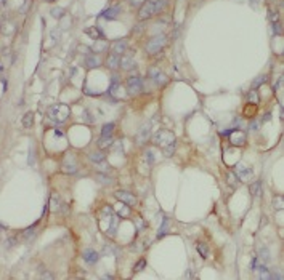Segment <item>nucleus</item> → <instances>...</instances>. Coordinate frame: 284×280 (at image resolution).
<instances>
[{"mask_svg":"<svg viewBox=\"0 0 284 280\" xmlns=\"http://www.w3.org/2000/svg\"><path fill=\"white\" fill-rule=\"evenodd\" d=\"M259 256H260V259L263 262H268L270 261V251H268V248H260L259 250Z\"/></svg>","mask_w":284,"mask_h":280,"instance_id":"31","label":"nucleus"},{"mask_svg":"<svg viewBox=\"0 0 284 280\" xmlns=\"http://www.w3.org/2000/svg\"><path fill=\"white\" fill-rule=\"evenodd\" d=\"M60 205H61L60 195H58V194H53L51 197H50V210H51L53 213H56L58 210H60Z\"/></svg>","mask_w":284,"mask_h":280,"instance_id":"13","label":"nucleus"},{"mask_svg":"<svg viewBox=\"0 0 284 280\" xmlns=\"http://www.w3.org/2000/svg\"><path fill=\"white\" fill-rule=\"evenodd\" d=\"M197 251L201 253L202 258H207L209 256V248H207L206 243H197Z\"/></svg>","mask_w":284,"mask_h":280,"instance_id":"32","label":"nucleus"},{"mask_svg":"<svg viewBox=\"0 0 284 280\" xmlns=\"http://www.w3.org/2000/svg\"><path fill=\"white\" fill-rule=\"evenodd\" d=\"M58 211H61V213H69V208H67V205H66V203H63V202H61Z\"/></svg>","mask_w":284,"mask_h":280,"instance_id":"43","label":"nucleus"},{"mask_svg":"<svg viewBox=\"0 0 284 280\" xmlns=\"http://www.w3.org/2000/svg\"><path fill=\"white\" fill-rule=\"evenodd\" d=\"M21 123H23L24 128H32V125H34V114L32 112H26V114L23 115Z\"/></svg>","mask_w":284,"mask_h":280,"instance_id":"16","label":"nucleus"},{"mask_svg":"<svg viewBox=\"0 0 284 280\" xmlns=\"http://www.w3.org/2000/svg\"><path fill=\"white\" fill-rule=\"evenodd\" d=\"M167 229H169V218H164V219H162V224H160L159 231H157V237H162L167 232Z\"/></svg>","mask_w":284,"mask_h":280,"instance_id":"26","label":"nucleus"},{"mask_svg":"<svg viewBox=\"0 0 284 280\" xmlns=\"http://www.w3.org/2000/svg\"><path fill=\"white\" fill-rule=\"evenodd\" d=\"M145 159H146L148 163H154V160H156V159H154V152H153V150H146V152H145Z\"/></svg>","mask_w":284,"mask_h":280,"instance_id":"39","label":"nucleus"},{"mask_svg":"<svg viewBox=\"0 0 284 280\" xmlns=\"http://www.w3.org/2000/svg\"><path fill=\"white\" fill-rule=\"evenodd\" d=\"M238 175H239V179H242V181H249L250 178H252V170L250 168H247V166H239L238 168Z\"/></svg>","mask_w":284,"mask_h":280,"instance_id":"15","label":"nucleus"},{"mask_svg":"<svg viewBox=\"0 0 284 280\" xmlns=\"http://www.w3.org/2000/svg\"><path fill=\"white\" fill-rule=\"evenodd\" d=\"M271 21H273V23H276V21H278V15H276L275 11H271Z\"/></svg>","mask_w":284,"mask_h":280,"instance_id":"45","label":"nucleus"},{"mask_svg":"<svg viewBox=\"0 0 284 280\" xmlns=\"http://www.w3.org/2000/svg\"><path fill=\"white\" fill-rule=\"evenodd\" d=\"M51 16L53 18H56V19H60V18H63L64 16V8H60V7H55V8H51Z\"/></svg>","mask_w":284,"mask_h":280,"instance_id":"29","label":"nucleus"},{"mask_svg":"<svg viewBox=\"0 0 284 280\" xmlns=\"http://www.w3.org/2000/svg\"><path fill=\"white\" fill-rule=\"evenodd\" d=\"M88 157H90V160L95 162V163H101V162L106 159V155H104L103 152H100V150H98V152H90Z\"/></svg>","mask_w":284,"mask_h":280,"instance_id":"21","label":"nucleus"},{"mask_svg":"<svg viewBox=\"0 0 284 280\" xmlns=\"http://www.w3.org/2000/svg\"><path fill=\"white\" fill-rule=\"evenodd\" d=\"M148 77H150L151 80H154V82L157 83V85H164V83L167 82V77H166L164 74H162L157 67H151V69H150V72H148Z\"/></svg>","mask_w":284,"mask_h":280,"instance_id":"9","label":"nucleus"},{"mask_svg":"<svg viewBox=\"0 0 284 280\" xmlns=\"http://www.w3.org/2000/svg\"><path fill=\"white\" fill-rule=\"evenodd\" d=\"M47 2H55V0H47Z\"/></svg>","mask_w":284,"mask_h":280,"instance_id":"48","label":"nucleus"},{"mask_svg":"<svg viewBox=\"0 0 284 280\" xmlns=\"http://www.w3.org/2000/svg\"><path fill=\"white\" fill-rule=\"evenodd\" d=\"M85 34L90 35V37L95 38V40H100V38H101V32L97 29V27H88V29H85Z\"/></svg>","mask_w":284,"mask_h":280,"instance_id":"24","label":"nucleus"},{"mask_svg":"<svg viewBox=\"0 0 284 280\" xmlns=\"http://www.w3.org/2000/svg\"><path fill=\"white\" fill-rule=\"evenodd\" d=\"M265 80H266V77H265V75H260L259 79H255V80H254L252 87H254V88H255V87H260V85H262V83H263Z\"/></svg>","mask_w":284,"mask_h":280,"instance_id":"40","label":"nucleus"},{"mask_svg":"<svg viewBox=\"0 0 284 280\" xmlns=\"http://www.w3.org/2000/svg\"><path fill=\"white\" fill-rule=\"evenodd\" d=\"M120 66H122V69L129 71V69H133V67H135V63H133V59H132V58L125 56V58H122V61H120Z\"/></svg>","mask_w":284,"mask_h":280,"instance_id":"25","label":"nucleus"},{"mask_svg":"<svg viewBox=\"0 0 284 280\" xmlns=\"http://www.w3.org/2000/svg\"><path fill=\"white\" fill-rule=\"evenodd\" d=\"M226 178H228V183L231 184L233 187H236V186H238V178H236V175H234L233 171H229V173L226 175Z\"/></svg>","mask_w":284,"mask_h":280,"instance_id":"34","label":"nucleus"},{"mask_svg":"<svg viewBox=\"0 0 284 280\" xmlns=\"http://www.w3.org/2000/svg\"><path fill=\"white\" fill-rule=\"evenodd\" d=\"M169 5V0H154V15L164 11Z\"/></svg>","mask_w":284,"mask_h":280,"instance_id":"17","label":"nucleus"},{"mask_svg":"<svg viewBox=\"0 0 284 280\" xmlns=\"http://www.w3.org/2000/svg\"><path fill=\"white\" fill-rule=\"evenodd\" d=\"M145 266H146V259H145V258H141L137 264H135L133 272H140V271H143V269H145Z\"/></svg>","mask_w":284,"mask_h":280,"instance_id":"36","label":"nucleus"},{"mask_svg":"<svg viewBox=\"0 0 284 280\" xmlns=\"http://www.w3.org/2000/svg\"><path fill=\"white\" fill-rule=\"evenodd\" d=\"M0 229H5V226H3V224H0Z\"/></svg>","mask_w":284,"mask_h":280,"instance_id":"47","label":"nucleus"},{"mask_svg":"<svg viewBox=\"0 0 284 280\" xmlns=\"http://www.w3.org/2000/svg\"><path fill=\"white\" fill-rule=\"evenodd\" d=\"M173 141H175V136H173V133L169 131V130H159V131H156L154 136H153V143H154L156 146H160V147H164V146H167V144H170V143H173Z\"/></svg>","mask_w":284,"mask_h":280,"instance_id":"3","label":"nucleus"},{"mask_svg":"<svg viewBox=\"0 0 284 280\" xmlns=\"http://www.w3.org/2000/svg\"><path fill=\"white\" fill-rule=\"evenodd\" d=\"M162 149H164V155H166V157H172L173 152H175V141L170 143V144H167V146H164Z\"/></svg>","mask_w":284,"mask_h":280,"instance_id":"28","label":"nucleus"},{"mask_svg":"<svg viewBox=\"0 0 284 280\" xmlns=\"http://www.w3.org/2000/svg\"><path fill=\"white\" fill-rule=\"evenodd\" d=\"M63 173H67V175H72V173H76L77 171V165L74 163V162H69V163H64L63 165Z\"/></svg>","mask_w":284,"mask_h":280,"instance_id":"23","label":"nucleus"},{"mask_svg":"<svg viewBox=\"0 0 284 280\" xmlns=\"http://www.w3.org/2000/svg\"><path fill=\"white\" fill-rule=\"evenodd\" d=\"M249 127H250V130H254V131H255V130H259V127H260V123H259V122H257V120H252V122H250V125H249Z\"/></svg>","mask_w":284,"mask_h":280,"instance_id":"42","label":"nucleus"},{"mask_svg":"<svg viewBox=\"0 0 284 280\" xmlns=\"http://www.w3.org/2000/svg\"><path fill=\"white\" fill-rule=\"evenodd\" d=\"M151 127H153V120L145 122L140 127V130L137 131V136H135V139H137L138 144H143V143L148 141V138L151 136Z\"/></svg>","mask_w":284,"mask_h":280,"instance_id":"4","label":"nucleus"},{"mask_svg":"<svg viewBox=\"0 0 284 280\" xmlns=\"http://www.w3.org/2000/svg\"><path fill=\"white\" fill-rule=\"evenodd\" d=\"M85 63H87V66L88 67H98L100 64H101V61H100V58L98 56H95V54H90V56H87V59H85Z\"/></svg>","mask_w":284,"mask_h":280,"instance_id":"20","label":"nucleus"},{"mask_svg":"<svg viewBox=\"0 0 284 280\" xmlns=\"http://www.w3.org/2000/svg\"><path fill=\"white\" fill-rule=\"evenodd\" d=\"M130 2V5H133V7H141L143 3H145V0H129Z\"/></svg>","mask_w":284,"mask_h":280,"instance_id":"41","label":"nucleus"},{"mask_svg":"<svg viewBox=\"0 0 284 280\" xmlns=\"http://www.w3.org/2000/svg\"><path fill=\"white\" fill-rule=\"evenodd\" d=\"M113 130H114V123H106V125H103V128H101V135L103 136H109L113 133Z\"/></svg>","mask_w":284,"mask_h":280,"instance_id":"30","label":"nucleus"},{"mask_svg":"<svg viewBox=\"0 0 284 280\" xmlns=\"http://www.w3.org/2000/svg\"><path fill=\"white\" fill-rule=\"evenodd\" d=\"M116 197H117L120 202H124L125 205H129V206L137 205V197H135L133 194H130V192H125V191H117V192H116Z\"/></svg>","mask_w":284,"mask_h":280,"instance_id":"8","label":"nucleus"},{"mask_svg":"<svg viewBox=\"0 0 284 280\" xmlns=\"http://www.w3.org/2000/svg\"><path fill=\"white\" fill-rule=\"evenodd\" d=\"M97 181H98L100 184H104V186L113 184V178L108 176V175H104V173H98V175H97Z\"/></svg>","mask_w":284,"mask_h":280,"instance_id":"22","label":"nucleus"},{"mask_svg":"<svg viewBox=\"0 0 284 280\" xmlns=\"http://www.w3.org/2000/svg\"><path fill=\"white\" fill-rule=\"evenodd\" d=\"M273 31H275L276 34H281V27H279V23H278V21L273 23Z\"/></svg>","mask_w":284,"mask_h":280,"instance_id":"44","label":"nucleus"},{"mask_svg":"<svg viewBox=\"0 0 284 280\" xmlns=\"http://www.w3.org/2000/svg\"><path fill=\"white\" fill-rule=\"evenodd\" d=\"M48 117L51 120L61 123V122H64L67 117H69V107H67L66 104H53L48 109Z\"/></svg>","mask_w":284,"mask_h":280,"instance_id":"1","label":"nucleus"},{"mask_svg":"<svg viewBox=\"0 0 284 280\" xmlns=\"http://www.w3.org/2000/svg\"><path fill=\"white\" fill-rule=\"evenodd\" d=\"M119 11H120V7H113V8H108L103 11V18L106 19H116L119 16Z\"/></svg>","mask_w":284,"mask_h":280,"instance_id":"12","label":"nucleus"},{"mask_svg":"<svg viewBox=\"0 0 284 280\" xmlns=\"http://www.w3.org/2000/svg\"><path fill=\"white\" fill-rule=\"evenodd\" d=\"M39 272H40V277H42V278H53V274H51V272H48V271L44 267V266H40Z\"/></svg>","mask_w":284,"mask_h":280,"instance_id":"37","label":"nucleus"},{"mask_svg":"<svg viewBox=\"0 0 284 280\" xmlns=\"http://www.w3.org/2000/svg\"><path fill=\"white\" fill-rule=\"evenodd\" d=\"M114 218H116V219H113V221H111L109 232H108V234H109L111 237H114V234H116V229H117V216H114Z\"/></svg>","mask_w":284,"mask_h":280,"instance_id":"38","label":"nucleus"},{"mask_svg":"<svg viewBox=\"0 0 284 280\" xmlns=\"http://www.w3.org/2000/svg\"><path fill=\"white\" fill-rule=\"evenodd\" d=\"M34 234H35L34 227H29V229H26V231L21 234V239H23V240H29V239H31V237H32Z\"/></svg>","mask_w":284,"mask_h":280,"instance_id":"33","label":"nucleus"},{"mask_svg":"<svg viewBox=\"0 0 284 280\" xmlns=\"http://www.w3.org/2000/svg\"><path fill=\"white\" fill-rule=\"evenodd\" d=\"M15 243H16V239H10V240H8V247L15 245Z\"/></svg>","mask_w":284,"mask_h":280,"instance_id":"46","label":"nucleus"},{"mask_svg":"<svg viewBox=\"0 0 284 280\" xmlns=\"http://www.w3.org/2000/svg\"><path fill=\"white\" fill-rule=\"evenodd\" d=\"M119 64H120V59H119V54H114V53H111L109 56H108V59H106V66L109 67V69H117L119 67Z\"/></svg>","mask_w":284,"mask_h":280,"instance_id":"11","label":"nucleus"},{"mask_svg":"<svg viewBox=\"0 0 284 280\" xmlns=\"http://www.w3.org/2000/svg\"><path fill=\"white\" fill-rule=\"evenodd\" d=\"M113 144V136L109 135V136H103L101 135V138L98 139V146L101 147V149H106V147H109Z\"/></svg>","mask_w":284,"mask_h":280,"instance_id":"19","label":"nucleus"},{"mask_svg":"<svg viewBox=\"0 0 284 280\" xmlns=\"http://www.w3.org/2000/svg\"><path fill=\"white\" fill-rule=\"evenodd\" d=\"M229 143L234 144V146H242L246 143V133L239 130V128H234V130H229Z\"/></svg>","mask_w":284,"mask_h":280,"instance_id":"7","label":"nucleus"},{"mask_svg":"<svg viewBox=\"0 0 284 280\" xmlns=\"http://www.w3.org/2000/svg\"><path fill=\"white\" fill-rule=\"evenodd\" d=\"M111 50H113L114 54H122V53L127 50V42H125V40H119V42H116Z\"/></svg>","mask_w":284,"mask_h":280,"instance_id":"14","label":"nucleus"},{"mask_svg":"<svg viewBox=\"0 0 284 280\" xmlns=\"http://www.w3.org/2000/svg\"><path fill=\"white\" fill-rule=\"evenodd\" d=\"M98 259H100V255H98L95 250H85V251H84V261H85V262L95 264Z\"/></svg>","mask_w":284,"mask_h":280,"instance_id":"10","label":"nucleus"},{"mask_svg":"<svg viewBox=\"0 0 284 280\" xmlns=\"http://www.w3.org/2000/svg\"><path fill=\"white\" fill-rule=\"evenodd\" d=\"M247 101L250 104H257V103H259V93H257V90H250L247 93Z\"/></svg>","mask_w":284,"mask_h":280,"instance_id":"27","label":"nucleus"},{"mask_svg":"<svg viewBox=\"0 0 284 280\" xmlns=\"http://www.w3.org/2000/svg\"><path fill=\"white\" fill-rule=\"evenodd\" d=\"M154 15V0H148L145 2L138 11V18L140 19H150Z\"/></svg>","mask_w":284,"mask_h":280,"instance_id":"6","label":"nucleus"},{"mask_svg":"<svg viewBox=\"0 0 284 280\" xmlns=\"http://www.w3.org/2000/svg\"><path fill=\"white\" fill-rule=\"evenodd\" d=\"M166 43H167V35H156V37H153L150 42H148V45H146V51L150 53V54H157L162 48L166 47Z\"/></svg>","mask_w":284,"mask_h":280,"instance_id":"2","label":"nucleus"},{"mask_svg":"<svg viewBox=\"0 0 284 280\" xmlns=\"http://www.w3.org/2000/svg\"><path fill=\"white\" fill-rule=\"evenodd\" d=\"M273 205H275V208H276V210H281V208H282V205H284V199L281 197V195H276V197L273 199Z\"/></svg>","mask_w":284,"mask_h":280,"instance_id":"35","label":"nucleus"},{"mask_svg":"<svg viewBox=\"0 0 284 280\" xmlns=\"http://www.w3.org/2000/svg\"><path fill=\"white\" fill-rule=\"evenodd\" d=\"M250 194L254 197H260L262 195V183L260 181H255V183L250 184Z\"/></svg>","mask_w":284,"mask_h":280,"instance_id":"18","label":"nucleus"},{"mask_svg":"<svg viewBox=\"0 0 284 280\" xmlns=\"http://www.w3.org/2000/svg\"><path fill=\"white\" fill-rule=\"evenodd\" d=\"M127 88H129V93H130V94L140 93L141 88H143V79L138 77V75L129 77V80H127Z\"/></svg>","mask_w":284,"mask_h":280,"instance_id":"5","label":"nucleus"}]
</instances>
